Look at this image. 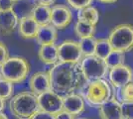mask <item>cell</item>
Instances as JSON below:
<instances>
[{
	"label": "cell",
	"instance_id": "cell-1",
	"mask_svg": "<svg viewBox=\"0 0 133 119\" xmlns=\"http://www.w3.org/2000/svg\"><path fill=\"white\" fill-rule=\"evenodd\" d=\"M51 89L62 96L81 90L87 83L79 64L59 62L48 71Z\"/></svg>",
	"mask_w": 133,
	"mask_h": 119
},
{
	"label": "cell",
	"instance_id": "cell-2",
	"mask_svg": "<svg viewBox=\"0 0 133 119\" xmlns=\"http://www.w3.org/2000/svg\"><path fill=\"white\" fill-rule=\"evenodd\" d=\"M81 94L89 106L98 108L113 96L111 85L104 79L87 81L81 89Z\"/></svg>",
	"mask_w": 133,
	"mask_h": 119
},
{
	"label": "cell",
	"instance_id": "cell-3",
	"mask_svg": "<svg viewBox=\"0 0 133 119\" xmlns=\"http://www.w3.org/2000/svg\"><path fill=\"white\" fill-rule=\"evenodd\" d=\"M9 109L17 119H31L40 110L38 96L31 91H22L9 100Z\"/></svg>",
	"mask_w": 133,
	"mask_h": 119
},
{
	"label": "cell",
	"instance_id": "cell-4",
	"mask_svg": "<svg viewBox=\"0 0 133 119\" xmlns=\"http://www.w3.org/2000/svg\"><path fill=\"white\" fill-rule=\"evenodd\" d=\"M30 73V65L22 57H9L0 68V76L12 83H22L27 79Z\"/></svg>",
	"mask_w": 133,
	"mask_h": 119
},
{
	"label": "cell",
	"instance_id": "cell-5",
	"mask_svg": "<svg viewBox=\"0 0 133 119\" xmlns=\"http://www.w3.org/2000/svg\"><path fill=\"white\" fill-rule=\"evenodd\" d=\"M113 50L127 53L133 49V26L128 23H123L115 26L108 35Z\"/></svg>",
	"mask_w": 133,
	"mask_h": 119
},
{
	"label": "cell",
	"instance_id": "cell-6",
	"mask_svg": "<svg viewBox=\"0 0 133 119\" xmlns=\"http://www.w3.org/2000/svg\"><path fill=\"white\" fill-rule=\"evenodd\" d=\"M79 65L87 81L103 79L109 72L105 61L94 55L83 57Z\"/></svg>",
	"mask_w": 133,
	"mask_h": 119
},
{
	"label": "cell",
	"instance_id": "cell-7",
	"mask_svg": "<svg viewBox=\"0 0 133 119\" xmlns=\"http://www.w3.org/2000/svg\"><path fill=\"white\" fill-rule=\"evenodd\" d=\"M59 51V60L63 62L71 64H79L83 60V52L78 42L74 40L63 41L58 46Z\"/></svg>",
	"mask_w": 133,
	"mask_h": 119
},
{
	"label": "cell",
	"instance_id": "cell-8",
	"mask_svg": "<svg viewBox=\"0 0 133 119\" xmlns=\"http://www.w3.org/2000/svg\"><path fill=\"white\" fill-rule=\"evenodd\" d=\"M38 101H39L40 110L46 111L53 115H56L61 112L62 110H64L63 96L52 89L39 95Z\"/></svg>",
	"mask_w": 133,
	"mask_h": 119
},
{
	"label": "cell",
	"instance_id": "cell-9",
	"mask_svg": "<svg viewBox=\"0 0 133 119\" xmlns=\"http://www.w3.org/2000/svg\"><path fill=\"white\" fill-rule=\"evenodd\" d=\"M107 76L109 83L113 87L120 89L121 87L133 81V69L124 64L116 68H110Z\"/></svg>",
	"mask_w": 133,
	"mask_h": 119
},
{
	"label": "cell",
	"instance_id": "cell-10",
	"mask_svg": "<svg viewBox=\"0 0 133 119\" xmlns=\"http://www.w3.org/2000/svg\"><path fill=\"white\" fill-rule=\"evenodd\" d=\"M72 20V13L70 7L63 4L54 5L52 7L51 24L58 30L66 29Z\"/></svg>",
	"mask_w": 133,
	"mask_h": 119
},
{
	"label": "cell",
	"instance_id": "cell-11",
	"mask_svg": "<svg viewBox=\"0 0 133 119\" xmlns=\"http://www.w3.org/2000/svg\"><path fill=\"white\" fill-rule=\"evenodd\" d=\"M30 91L39 96L46 91L51 90V80L48 72H37L29 79Z\"/></svg>",
	"mask_w": 133,
	"mask_h": 119
},
{
	"label": "cell",
	"instance_id": "cell-12",
	"mask_svg": "<svg viewBox=\"0 0 133 119\" xmlns=\"http://www.w3.org/2000/svg\"><path fill=\"white\" fill-rule=\"evenodd\" d=\"M64 102V110L77 117L81 115L85 109V100L83 99L81 93H70L68 95L63 96Z\"/></svg>",
	"mask_w": 133,
	"mask_h": 119
},
{
	"label": "cell",
	"instance_id": "cell-13",
	"mask_svg": "<svg viewBox=\"0 0 133 119\" xmlns=\"http://www.w3.org/2000/svg\"><path fill=\"white\" fill-rule=\"evenodd\" d=\"M19 17L13 10L2 11L0 13V36H8L18 28Z\"/></svg>",
	"mask_w": 133,
	"mask_h": 119
},
{
	"label": "cell",
	"instance_id": "cell-14",
	"mask_svg": "<svg viewBox=\"0 0 133 119\" xmlns=\"http://www.w3.org/2000/svg\"><path fill=\"white\" fill-rule=\"evenodd\" d=\"M100 119H123L121 111V102L112 96L98 108Z\"/></svg>",
	"mask_w": 133,
	"mask_h": 119
},
{
	"label": "cell",
	"instance_id": "cell-15",
	"mask_svg": "<svg viewBox=\"0 0 133 119\" xmlns=\"http://www.w3.org/2000/svg\"><path fill=\"white\" fill-rule=\"evenodd\" d=\"M40 25L34 20L32 16H25L20 18L18 24V33L20 37L25 40L36 39Z\"/></svg>",
	"mask_w": 133,
	"mask_h": 119
},
{
	"label": "cell",
	"instance_id": "cell-16",
	"mask_svg": "<svg viewBox=\"0 0 133 119\" xmlns=\"http://www.w3.org/2000/svg\"><path fill=\"white\" fill-rule=\"evenodd\" d=\"M38 57L44 65L54 66L57 62H60L58 46L56 44L40 46L39 51H38Z\"/></svg>",
	"mask_w": 133,
	"mask_h": 119
},
{
	"label": "cell",
	"instance_id": "cell-17",
	"mask_svg": "<svg viewBox=\"0 0 133 119\" xmlns=\"http://www.w3.org/2000/svg\"><path fill=\"white\" fill-rule=\"evenodd\" d=\"M58 39V29L52 24L40 26L38 33L36 35V41L40 46L55 44Z\"/></svg>",
	"mask_w": 133,
	"mask_h": 119
},
{
	"label": "cell",
	"instance_id": "cell-18",
	"mask_svg": "<svg viewBox=\"0 0 133 119\" xmlns=\"http://www.w3.org/2000/svg\"><path fill=\"white\" fill-rule=\"evenodd\" d=\"M32 17L34 20L39 24L40 26L49 25L51 24V17H52V8L51 6L37 4L32 12Z\"/></svg>",
	"mask_w": 133,
	"mask_h": 119
},
{
	"label": "cell",
	"instance_id": "cell-19",
	"mask_svg": "<svg viewBox=\"0 0 133 119\" xmlns=\"http://www.w3.org/2000/svg\"><path fill=\"white\" fill-rule=\"evenodd\" d=\"M77 17H78V21L89 23V24H92L94 26H96V24L99 21L100 15L97 8L90 5L89 7H85V8H83L81 10H78Z\"/></svg>",
	"mask_w": 133,
	"mask_h": 119
},
{
	"label": "cell",
	"instance_id": "cell-20",
	"mask_svg": "<svg viewBox=\"0 0 133 119\" xmlns=\"http://www.w3.org/2000/svg\"><path fill=\"white\" fill-rule=\"evenodd\" d=\"M37 0H20L15 2L14 11L16 12L18 17L22 18L25 16H31L34 8L37 6Z\"/></svg>",
	"mask_w": 133,
	"mask_h": 119
},
{
	"label": "cell",
	"instance_id": "cell-21",
	"mask_svg": "<svg viewBox=\"0 0 133 119\" xmlns=\"http://www.w3.org/2000/svg\"><path fill=\"white\" fill-rule=\"evenodd\" d=\"M74 31L79 40L91 38V37H94V33H95V26L92 24L78 20L74 26Z\"/></svg>",
	"mask_w": 133,
	"mask_h": 119
},
{
	"label": "cell",
	"instance_id": "cell-22",
	"mask_svg": "<svg viewBox=\"0 0 133 119\" xmlns=\"http://www.w3.org/2000/svg\"><path fill=\"white\" fill-rule=\"evenodd\" d=\"M112 51H113V48H112L108 38L96 40V47H95L94 56L100 58L102 60H105Z\"/></svg>",
	"mask_w": 133,
	"mask_h": 119
},
{
	"label": "cell",
	"instance_id": "cell-23",
	"mask_svg": "<svg viewBox=\"0 0 133 119\" xmlns=\"http://www.w3.org/2000/svg\"><path fill=\"white\" fill-rule=\"evenodd\" d=\"M104 61H105L109 69L122 66L125 62V53L117 51V50H113Z\"/></svg>",
	"mask_w": 133,
	"mask_h": 119
},
{
	"label": "cell",
	"instance_id": "cell-24",
	"mask_svg": "<svg viewBox=\"0 0 133 119\" xmlns=\"http://www.w3.org/2000/svg\"><path fill=\"white\" fill-rule=\"evenodd\" d=\"M14 93V83L5 79L0 78V98L10 100Z\"/></svg>",
	"mask_w": 133,
	"mask_h": 119
},
{
	"label": "cell",
	"instance_id": "cell-25",
	"mask_svg": "<svg viewBox=\"0 0 133 119\" xmlns=\"http://www.w3.org/2000/svg\"><path fill=\"white\" fill-rule=\"evenodd\" d=\"M79 46L83 52V57L88 56H92L95 53V47H96V39L94 37L91 38H87V39L79 40Z\"/></svg>",
	"mask_w": 133,
	"mask_h": 119
},
{
	"label": "cell",
	"instance_id": "cell-26",
	"mask_svg": "<svg viewBox=\"0 0 133 119\" xmlns=\"http://www.w3.org/2000/svg\"><path fill=\"white\" fill-rule=\"evenodd\" d=\"M119 94L121 101H133V81L121 87Z\"/></svg>",
	"mask_w": 133,
	"mask_h": 119
},
{
	"label": "cell",
	"instance_id": "cell-27",
	"mask_svg": "<svg viewBox=\"0 0 133 119\" xmlns=\"http://www.w3.org/2000/svg\"><path fill=\"white\" fill-rule=\"evenodd\" d=\"M123 119H133V101H121Z\"/></svg>",
	"mask_w": 133,
	"mask_h": 119
},
{
	"label": "cell",
	"instance_id": "cell-28",
	"mask_svg": "<svg viewBox=\"0 0 133 119\" xmlns=\"http://www.w3.org/2000/svg\"><path fill=\"white\" fill-rule=\"evenodd\" d=\"M66 2L72 8L76 10H81L83 8L91 5L94 0H66Z\"/></svg>",
	"mask_w": 133,
	"mask_h": 119
},
{
	"label": "cell",
	"instance_id": "cell-29",
	"mask_svg": "<svg viewBox=\"0 0 133 119\" xmlns=\"http://www.w3.org/2000/svg\"><path fill=\"white\" fill-rule=\"evenodd\" d=\"M8 58H9L8 48L6 47V45L3 42H0V68L8 60Z\"/></svg>",
	"mask_w": 133,
	"mask_h": 119
},
{
	"label": "cell",
	"instance_id": "cell-30",
	"mask_svg": "<svg viewBox=\"0 0 133 119\" xmlns=\"http://www.w3.org/2000/svg\"><path fill=\"white\" fill-rule=\"evenodd\" d=\"M15 2L13 0H0V10L2 11H8L14 9Z\"/></svg>",
	"mask_w": 133,
	"mask_h": 119
},
{
	"label": "cell",
	"instance_id": "cell-31",
	"mask_svg": "<svg viewBox=\"0 0 133 119\" xmlns=\"http://www.w3.org/2000/svg\"><path fill=\"white\" fill-rule=\"evenodd\" d=\"M31 119H56L55 115L48 113L43 110H39L36 114H34Z\"/></svg>",
	"mask_w": 133,
	"mask_h": 119
},
{
	"label": "cell",
	"instance_id": "cell-32",
	"mask_svg": "<svg viewBox=\"0 0 133 119\" xmlns=\"http://www.w3.org/2000/svg\"><path fill=\"white\" fill-rule=\"evenodd\" d=\"M55 118L56 119H75L76 117L72 115L71 113L66 112L65 110H62L61 112H59L58 114L55 115Z\"/></svg>",
	"mask_w": 133,
	"mask_h": 119
},
{
	"label": "cell",
	"instance_id": "cell-33",
	"mask_svg": "<svg viewBox=\"0 0 133 119\" xmlns=\"http://www.w3.org/2000/svg\"><path fill=\"white\" fill-rule=\"evenodd\" d=\"M39 4H43V5H48L51 6L53 5L56 2V0H37Z\"/></svg>",
	"mask_w": 133,
	"mask_h": 119
},
{
	"label": "cell",
	"instance_id": "cell-34",
	"mask_svg": "<svg viewBox=\"0 0 133 119\" xmlns=\"http://www.w3.org/2000/svg\"><path fill=\"white\" fill-rule=\"evenodd\" d=\"M6 106V100L0 98V112H3V110L5 109Z\"/></svg>",
	"mask_w": 133,
	"mask_h": 119
},
{
	"label": "cell",
	"instance_id": "cell-35",
	"mask_svg": "<svg viewBox=\"0 0 133 119\" xmlns=\"http://www.w3.org/2000/svg\"><path fill=\"white\" fill-rule=\"evenodd\" d=\"M101 3H104V4H112V3H115L118 0H98Z\"/></svg>",
	"mask_w": 133,
	"mask_h": 119
},
{
	"label": "cell",
	"instance_id": "cell-36",
	"mask_svg": "<svg viewBox=\"0 0 133 119\" xmlns=\"http://www.w3.org/2000/svg\"><path fill=\"white\" fill-rule=\"evenodd\" d=\"M0 119H9V118H8V116H7L5 113L0 112Z\"/></svg>",
	"mask_w": 133,
	"mask_h": 119
},
{
	"label": "cell",
	"instance_id": "cell-37",
	"mask_svg": "<svg viewBox=\"0 0 133 119\" xmlns=\"http://www.w3.org/2000/svg\"><path fill=\"white\" fill-rule=\"evenodd\" d=\"M75 119H89V118H84V117H79V118H75Z\"/></svg>",
	"mask_w": 133,
	"mask_h": 119
},
{
	"label": "cell",
	"instance_id": "cell-38",
	"mask_svg": "<svg viewBox=\"0 0 133 119\" xmlns=\"http://www.w3.org/2000/svg\"><path fill=\"white\" fill-rule=\"evenodd\" d=\"M14 2H18V1H20V0H13Z\"/></svg>",
	"mask_w": 133,
	"mask_h": 119
},
{
	"label": "cell",
	"instance_id": "cell-39",
	"mask_svg": "<svg viewBox=\"0 0 133 119\" xmlns=\"http://www.w3.org/2000/svg\"><path fill=\"white\" fill-rule=\"evenodd\" d=\"M0 13H1V10H0Z\"/></svg>",
	"mask_w": 133,
	"mask_h": 119
},
{
	"label": "cell",
	"instance_id": "cell-40",
	"mask_svg": "<svg viewBox=\"0 0 133 119\" xmlns=\"http://www.w3.org/2000/svg\"><path fill=\"white\" fill-rule=\"evenodd\" d=\"M0 78H1V76H0Z\"/></svg>",
	"mask_w": 133,
	"mask_h": 119
}]
</instances>
